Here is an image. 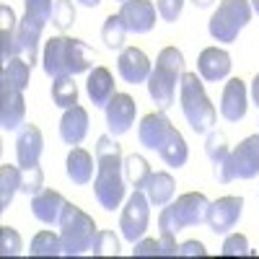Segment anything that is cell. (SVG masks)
<instances>
[{
  "mask_svg": "<svg viewBox=\"0 0 259 259\" xmlns=\"http://www.w3.org/2000/svg\"><path fill=\"white\" fill-rule=\"evenodd\" d=\"M124 158L122 148L109 135H101L96 143V179H94V197L99 207L117 210L124 200Z\"/></svg>",
  "mask_w": 259,
  "mask_h": 259,
  "instance_id": "6da1fadb",
  "label": "cell"
},
{
  "mask_svg": "<svg viewBox=\"0 0 259 259\" xmlns=\"http://www.w3.org/2000/svg\"><path fill=\"white\" fill-rule=\"evenodd\" d=\"M91 57L94 52L83 45L80 39L73 36H52L45 45V55H41V65L50 78L60 75H80L91 70Z\"/></svg>",
  "mask_w": 259,
  "mask_h": 259,
  "instance_id": "7a4b0ae2",
  "label": "cell"
},
{
  "mask_svg": "<svg viewBox=\"0 0 259 259\" xmlns=\"http://www.w3.org/2000/svg\"><path fill=\"white\" fill-rule=\"evenodd\" d=\"M184 75V55L177 47H163L158 52L156 60V68L150 70L148 78V94L153 99V104L158 109H168L174 104V94H177V85L182 83Z\"/></svg>",
  "mask_w": 259,
  "mask_h": 259,
  "instance_id": "3957f363",
  "label": "cell"
},
{
  "mask_svg": "<svg viewBox=\"0 0 259 259\" xmlns=\"http://www.w3.org/2000/svg\"><path fill=\"white\" fill-rule=\"evenodd\" d=\"M179 104H182V112L189 122V127L194 130L197 135H205L215 127V106L210 104L207 94H205V85L202 78L197 73H184L182 83H179Z\"/></svg>",
  "mask_w": 259,
  "mask_h": 259,
  "instance_id": "277c9868",
  "label": "cell"
},
{
  "mask_svg": "<svg viewBox=\"0 0 259 259\" xmlns=\"http://www.w3.org/2000/svg\"><path fill=\"white\" fill-rule=\"evenodd\" d=\"M96 223L89 212H83L78 205L68 202L60 215V239H62V254L65 256H80L91 254L96 241Z\"/></svg>",
  "mask_w": 259,
  "mask_h": 259,
  "instance_id": "5b68a950",
  "label": "cell"
},
{
  "mask_svg": "<svg viewBox=\"0 0 259 259\" xmlns=\"http://www.w3.org/2000/svg\"><path fill=\"white\" fill-rule=\"evenodd\" d=\"M207 210H210V200L202 192H187L177 202L163 205L161 215H158V228L161 233H179L189 226H200L207 223Z\"/></svg>",
  "mask_w": 259,
  "mask_h": 259,
  "instance_id": "8992f818",
  "label": "cell"
},
{
  "mask_svg": "<svg viewBox=\"0 0 259 259\" xmlns=\"http://www.w3.org/2000/svg\"><path fill=\"white\" fill-rule=\"evenodd\" d=\"M251 13L254 11L249 0H221V6L210 16L207 31L215 41L231 45V41L239 39V31L251 21Z\"/></svg>",
  "mask_w": 259,
  "mask_h": 259,
  "instance_id": "52a82bcc",
  "label": "cell"
},
{
  "mask_svg": "<svg viewBox=\"0 0 259 259\" xmlns=\"http://www.w3.org/2000/svg\"><path fill=\"white\" fill-rule=\"evenodd\" d=\"M148 223H150V200H148V194H143V189H135L127 197L124 210L119 215L122 236H124L130 244H135V241H140L143 236H145Z\"/></svg>",
  "mask_w": 259,
  "mask_h": 259,
  "instance_id": "ba28073f",
  "label": "cell"
},
{
  "mask_svg": "<svg viewBox=\"0 0 259 259\" xmlns=\"http://www.w3.org/2000/svg\"><path fill=\"white\" fill-rule=\"evenodd\" d=\"M106 114V127H109V135H124L130 133V127L135 124L138 117V104L130 94H114V99L104 106Z\"/></svg>",
  "mask_w": 259,
  "mask_h": 259,
  "instance_id": "9c48e42d",
  "label": "cell"
},
{
  "mask_svg": "<svg viewBox=\"0 0 259 259\" xmlns=\"http://www.w3.org/2000/svg\"><path fill=\"white\" fill-rule=\"evenodd\" d=\"M244 212V200L241 197H221L210 202V210H207V226L215 236H223V233H231V228H236Z\"/></svg>",
  "mask_w": 259,
  "mask_h": 259,
  "instance_id": "30bf717a",
  "label": "cell"
},
{
  "mask_svg": "<svg viewBox=\"0 0 259 259\" xmlns=\"http://www.w3.org/2000/svg\"><path fill=\"white\" fill-rule=\"evenodd\" d=\"M231 174L233 179L259 177V135H249L231 150Z\"/></svg>",
  "mask_w": 259,
  "mask_h": 259,
  "instance_id": "8fae6325",
  "label": "cell"
},
{
  "mask_svg": "<svg viewBox=\"0 0 259 259\" xmlns=\"http://www.w3.org/2000/svg\"><path fill=\"white\" fill-rule=\"evenodd\" d=\"M205 153L212 161V177L218 184H231L233 174H231V148L223 133L218 130H210L207 140H205Z\"/></svg>",
  "mask_w": 259,
  "mask_h": 259,
  "instance_id": "7c38bea8",
  "label": "cell"
},
{
  "mask_svg": "<svg viewBox=\"0 0 259 259\" xmlns=\"http://www.w3.org/2000/svg\"><path fill=\"white\" fill-rule=\"evenodd\" d=\"M119 16H122L130 34H148L156 26L158 8L150 3V0H127L119 8Z\"/></svg>",
  "mask_w": 259,
  "mask_h": 259,
  "instance_id": "4fadbf2b",
  "label": "cell"
},
{
  "mask_svg": "<svg viewBox=\"0 0 259 259\" xmlns=\"http://www.w3.org/2000/svg\"><path fill=\"white\" fill-rule=\"evenodd\" d=\"M150 60L143 50L138 47H127L119 52V60H117V73L124 83L130 85H140V83H148L150 78Z\"/></svg>",
  "mask_w": 259,
  "mask_h": 259,
  "instance_id": "5bb4252c",
  "label": "cell"
},
{
  "mask_svg": "<svg viewBox=\"0 0 259 259\" xmlns=\"http://www.w3.org/2000/svg\"><path fill=\"white\" fill-rule=\"evenodd\" d=\"M26 119V101H24V91L8 89V85H0V127L6 133L21 130Z\"/></svg>",
  "mask_w": 259,
  "mask_h": 259,
  "instance_id": "9a60e30c",
  "label": "cell"
},
{
  "mask_svg": "<svg viewBox=\"0 0 259 259\" xmlns=\"http://www.w3.org/2000/svg\"><path fill=\"white\" fill-rule=\"evenodd\" d=\"M41 150H45V138H41V130L36 124H24L18 130L16 138V161L18 166H39Z\"/></svg>",
  "mask_w": 259,
  "mask_h": 259,
  "instance_id": "2e32d148",
  "label": "cell"
},
{
  "mask_svg": "<svg viewBox=\"0 0 259 259\" xmlns=\"http://www.w3.org/2000/svg\"><path fill=\"white\" fill-rule=\"evenodd\" d=\"M65 205H68V200H65L60 192H55V189H41V192H36L34 197H31V212H34V218L39 223H45V226L60 223V215H62Z\"/></svg>",
  "mask_w": 259,
  "mask_h": 259,
  "instance_id": "e0dca14e",
  "label": "cell"
},
{
  "mask_svg": "<svg viewBox=\"0 0 259 259\" xmlns=\"http://www.w3.org/2000/svg\"><path fill=\"white\" fill-rule=\"evenodd\" d=\"M221 114L226 122H241L246 117V85L241 78H231L221 96Z\"/></svg>",
  "mask_w": 259,
  "mask_h": 259,
  "instance_id": "ac0fdd59",
  "label": "cell"
},
{
  "mask_svg": "<svg viewBox=\"0 0 259 259\" xmlns=\"http://www.w3.org/2000/svg\"><path fill=\"white\" fill-rule=\"evenodd\" d=\"M197 70H200L202 80L218 83V80L228 78V73H231V55L226 50H218V47H207L200 52Z\"/></svg>",
  "mask_w": 259,
  "mask_h": 259,
  "instance_id": "d6986e66",
  "label": "cell"
},
{
  "mask_svg": "<svg viewBox=\"0 0 259 259\" xmlns=\"http://www.w3.org/2000/svg\"><path fill=\"white\" fill-rule=\"evenodd\" d=\"M85 135H89V112H85L80 104L65 109V114L60 119V138H62V143L80 145L85 140Z\"/></svg>",
  "mask_w": 259,
  "mask_h": 259,
  "instance_id": "ffe728a7",
  "label": "cell"
},
{
  "mask_svg": "<svg viewBox=\"0 0 259 259\" xmlns=\"http://www.w3.org/2000/svg\"><path fill=\"white\" fill-rule=\"evenodd\" d=\"M168 130H171V122L163 112H150L138 124V140H140V145H145L150 150H158V145L168 135Z\"/></svg>",
  "mask_w": 259,
  "mask_h": 259,
  "instance_id": "44dd1931",
  "label": "cell"
},
{
  "mask_svg": "<svg viewBox=\"0 0 259 259\" xmlns=\"http://www.w3.org/2000/svg\"><path fill=\"white\" fill-rule=\"evenodd\" d=\"M0 60L11 62L13 57H21V45H18V21L8 6H0Z\"/></svg>",
  "mask_w": 259,
  "mask_h": 259,
  "instance_id": "7402d4cb",
  "label": "cell"
},
{
  "mask_svg": "<svg viewBox=\"0 0 259 259\" xmlns=\"http://www.w3.org/2000/svg\"><path fill=\"white\" fill-rule=\"evenodd\" d=\"M85 94H89V99L94 101V106H99V109H104L106 104H109L114 99V78L112 73L106 68H94L89 73V83H85Z\"/></svg>",
  "mask_w": 259,
  "mask_h": 259,
  "instance_id": "603a6c76",
  "label": "cell"
},
{
  "mask_svg": "<svg viewBox=\"0 0 259 259\" xmlns=\"http://www.w3.org/2000/svg\"><path fill=\"white\" fill-rule=\"evenodd\" d=\"M156 153H158V156L163 158V163L171 166V168H182V166L187 163V158H189V150H187L184 135L179 133V130H174V127L168 130V135L163 138V143L158 145Z\"/></svg>",
  "mask_w": 259,
  "mask_h": 259,
  "instance_id": "cb8c5ba5",
  "label": "cell"
},
{
  "mask_svg": "<svg viewBox=\"0 0 259 259\" xmlns=\"http://www.w3.org/2000/svg\"><path fill=\"white\" fill-rule=\"evenodd\" d=\"M148 194V200L150 205H156V207H163L168 205L171 200H174V192H177V182L171 174H166V171H153L143 189Z\"/></svg>",
  "mask_w": 259,
  "mask_h": 259,
  "instance_id": "d4e9b609",
  "label": "cell"
},
{
  "mask_svg": "<svg viewBox=\"0 0 259 259\" xmlns=\"http://www.w3.org/2000/svg\"><path fill=\"white\" fill-rule=\"evenodd\" d=\"M65 166H68V179L73 184H78V187L89 184L94 179V158H91L89 150H83L78 145L68 153V163Z\"/></svg>",
  "mask_w": 259,
  "mask_h": 259,
  "instance_id": "484cf974",
  "label": "cell"
},
{
  "mask_svg": "<svg viewBox=\"0 0 259 259\" xmlns=\"http://www.w3.org/2000/svg\"><path fill=\"white\" fill-rule=\"evenodd\" d=\"M31 78V65L24 57H13L11 62L3 65V75H0V85H8L16 91H26Z\"/></svg>",
  "mask_w": 259,
  "mask_h": 259,
  "instance_id": "4316f807",
  "label": "cell"
},
{
  "mask_svg": "<svg viewBox=\"0 0 259 259\" xmlns=\"http://www.w3.org/2000/svg\"><path fill=\"white\" fill-rule=\"evenodd\" d=\"M16 192H21V168L3 163L0 166V212H6L11 207Z\"/></svg>",
  "mask_w": 259,
  "mask_h": 259,
  "instance_id": "83f0119b",
  "label": "cell"
},
{
  "mask_svg": "<svg viewBox=\"0 0 259 259\" xmlns=\"http://www.w3.org/2000/svg\"><path fill=\"white\" fill-rule=\"evenodd\" d=\"M150 174H153V168H150V163L143 156L133 153V156L124 158V182L133 189H145Z\"/></svg>",
  "mask_w": 259,
  "mask_h": 259,
  "instance_id": "f1b7e54d",
  "label": "cell"
},
{
  "mask_svg": "<svg viewBox=\"0 0 259 259\" xmlns=\"http://www.w3.org/2000/svg\"><path fill=\"white\" fill-rule=\"evenodd\" d=\"M52 101L60 109H70V106L78 104V85H75L73 75L52 78Z\"/></svg>",
  "mask_w": 259,
  "mask_h": 259,
  "instance_id": "f546056e",
  "label": "cell"
},
{
  "mask_svg": "<svg viewBox=\"0 0 259 259\" xmlns=\"http://www.w3.org/2000/svg\"><path fill=\"white\" fill-rule=\"evenodd\" d=\"M124 36H127V26H124V21L122 16L112 13V16H106L104 21V29H101V41L106 45V50H122L124 47Z\"/></svg>",
  "mask_w": 259,
  "mask_h": 259,
  "instance_id": "4dcf8cb0",
  "label": "cell"
},
{
  "mask_svg": "<svg viewBox=\"0 0 259 259\" xmlns=\"http://www.w3.org/2000/svg\"><path fill=\"white\" fill-rule=\"evenodd\" d=\"M31 256H60L62 254V239L52 231H41L31 239Z\"/></svg>",
  "mask_w": 259,
  "mask_h": 259,
  "instance_id": "1f68e13d",
  "label": "cell"
},
{
  "mask_svg": "<svg viewBox=\"0 0 259 259\" xmlns=\"http://www.w3.org/2000/svg\"><path fill=\"white\" fill-rule=\"evenodd\" d=\"M41 189H45V174H41V168L39 166H24L21 168V192L34 197Z\"/></svg>",
  "mask_w": 259,
  "mask_h": 259,
  "instance_id": "d6a6232c",
  "label": "cell"
},
{
  "mask_svg": "<svg viewBox=\"0 0 259 259\" xmlns=\"http://www.w3.org/2000/svg\"><path fill=\"white\" fill-rule=\"evenodd\" d=\"M52 24L60 31H68L75 24V6L70 0H55V8H52Z\"/></svg>",
  "mask_w": 259,
  "mask_h": 259,
  "instance_id": "836d02e7",
  "label": "cell"
},
{
  "mask_svg": "<svg viewBox=\"0 0 259 259\" xmlns=\"http://www.w3.org/2000/svg\"><path fill=\"white\" fill-rule=\"evenodd\" d=\"M24 251V241L16 228L11 226H0V254L3 256H18Z\"/></svg>",
  "mask_w": 259,
  "mask_h": 259,
  "instance_id": "e575fe53",
  "label": "cell"
},
{
  "mask_svg": "<svg viewBox=\"0 0 259 259\" xmlns=\"http://www.w3.org/2000/svg\"><path fill=\"white\" fill-rule=\"evenodd\" d=\"M91 254L94 256H117L119 254V239L114 236V231H99Z\"/></svg>",
  "mask_w": 259,
  "mask_h": 259,
  "instance_id": "d590c367",
  "label": "cell"
},
{
  "mask_svg": "<svg viewBox=\"0 0 259 259\" xmlns=\"http://www.w3.org/2000/svg\"><path fill=\"white\" fill-rule=\"evenodd\" d=\"M221 254L223 256H249L254 251L249 249V241H246L244 233H231L228 239H226V244H223V251Z\"/></svg>",
  "mask_w": 259,
  "mask_h": 259,
  "instance_id": "8d00e7d4",
  "label": "cell"
},
{
  "mask_svg": "<svg viewBox=\"0 0 259 259\" xmlns=\"http://www.w3.org/2000/svg\"><path fill=\"white\" fill-rule=\"evenodd\" d=\"M24 8H26V16H34V18H39V21H47L52 18V8H55V3L52 0H24Z\"/></svg>",
  "mask_w": 259,
  "mask_h": 259,
  "instance_id": "74e56055",
  "label": "cell"
},
{
  "mask_svg": "<svg viewBox=\"0 0 259 259\" xmlns=\"http://www.w3.org/2000/svg\"><path fill=\"white\" fill-rule=\"evenodd\" d=\"M156 8H158V16L163 18V21H177L179 16H182V8H184V0H158L156 3Z\"/></svg>",
  "mask_w": 259,
  "mask_h": 259,
  "instance_id": "f35d334b",
  "label": "cell"
},
{
  "mask_svg": "<svg viewBox=\"0 0 259 259\" xmlns=\"http://www.w3.org/2000/svg\"><path fill=\"white\" fill-rule=\"evenodd\" d=\"M133 256H161V249H158V241L156 239H140L133 244Z\"/></svg>",
  "mask_w": 259,
  "mask_h": 259,
  "instance_id": "ab89813d",
  "label": "cell"
},
{
  "mask_svg": "<svg viewBox=\"0 0 259 259\" xmlns=\"http://www.w3.org/2000/svg\"><path fill=\"white\" fill-rule=\"evenodd\" d=\"M158 249H161V256H179V246H177L174 233H161Z\"/></svg>",
  "mask_w": 259,
  "mask_h": 259,
  "instance_id": "60d3db41",
  "label": "cell"
},
{
  "mask_svg": "<svg viewBox=\"0 0 259 259\" xmlns=\"http://www.w3.org/2000/svg\"><path fill=\"white\" fill-rule=\"evenodd\" d=\"M207 254V249H205V244L202 241H184L182 246H179V256H205Z\"/></svg>",
  "mask_w": 259,
  "mask_h": 259,
  "instance_id": "b9f144b4",
  "label": "cell"
},
{
  "mask_svg": "<svg viewBox=\"0 0 259 259\" xmlns=\"http://www.w3.org/2000/svg\"><path fill=\"white\" fill-rule=\"evenodd\" d=\"M251 99H254V104H256V109H259V75L251 80Z\"/></svg>",
  "mask_w": 259,
  "mask_h": 259,
  "instance_id": "7bdbcfd3",
  "label": "cell"
},
{
  "mask_svg": "<svg viewBox=\"0 0 259 259\" xmlns=\"http://www.w3.org/2000/svg\"><path fill=\"white\" fill-rule=\"evenodd\" d=\"M78 3L85 8H96V6H101V0H78Z\"/></svg>",
  "mask_w": 259,
  "mask_h": 259,
  "instance_id": "ee69618b",
  "label": "cell"
},
{
  "mask_svg": "<svg viewBox=\"0 0 259 259\" xmlns=\"http://www.w3.org/2000/svg\"><path fill=\"white\" fill-rule=\"evenodd\" d=\"M192 3L197 6V8H210V6H212V0H192Z\"/></svg>",
  "mask_w": 259,
  "mask_h": 259,
  "instance_id": "f6af8a7d",
  "label": "cell"
},
{
  "mask_svg": "<svg viewBox=\"0 0 259 259\" xmlns=\"http://www.w3.org/2000/svg\"><path fill=\"white\" fill-rule=\"evenodd\" d=\"M249 3H251V11L259 16V0H249Z\"/></svg>",
  "mask_w": 259,
  "mask_h": 259,
  "instance_id": "bcb514c9",
  "label": "cell"
},
{
  "mask_svg": "<svg viewBox=\"0 0 259 259\" xmlns=\"http://www.w3.org/2000/svg\"><path fill=\"white\" fill-rule=\"evenodd\" d=\"M117 3H119V6H122V3H127V0H117Z\"/></svg>",
  "mask_w": 259,
  "mask_h": 259,
  "instance_id": "7dc6e473",
  "label": "cell"
}]
</instances>
